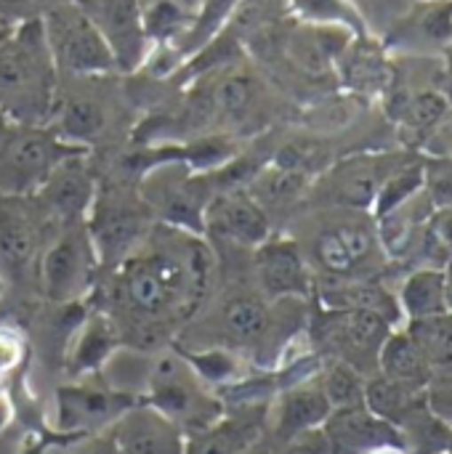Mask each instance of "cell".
<instances>
[{
    "label": "cell",
    "instance_id": "4dcf8cb0",
    "mask_svg": "<svg viewBox=\"0 0 452 454\" xmlns=\"http://www.w3.org/2000/svg\"><path fill=\"white\" fill-rule=\"evenodd\" d=\"M107 128V112L99 101L93 98H72L64 106H56L53 112V130L83 149L88 138H99Z\"/></svg>",
    "mask_w": 452,
    "mask_h": 454
},
{
    "label": "cell",
    "instance_id": "ac0fdd59",
    "mask_svg": "<svg viewBox=\"0 0 452 454\" xmlns=\"http://www.w3.org/2000/svg\"><path fill=\"white\" fill-rule=\"evenodd\" d=\"M136 399L115 394L107 386H64L56 394V428L64 434L101 431L112 426Z\"/></svg>",
    "mask_w": 452,
    "mask_h": 454
},
{
    "label": "cell",
    "instance_id": "6da1fadb",
    "mask_svg": "<svg viewBox=\"0 0 452 454\" xmlns=\"http://www.w3.org/2000/svg\"><path fill=\"white\" fill-rule=\"evenodd\" d=\"M208 271L210 253L200 234L157 223L144 242L115 266V309L139 327L163 330L197 309Z\"/></svg>",
    "mask_w": 452,
    "mask_h": 454
},
{
    "label": "cell",
    "instance_id": "2e32d148",
    "mask_svg": "<svg viewBox=\"0 0 452 454\" xmlns=\"http://www.w3.org/2000/svg\"><path fill=\"white\" fill-rule=\"evenodd\" d=\"M272 303L261 293H232L218 303L216 311V333L218 340L216 346L232 348L245 356V351L258 348L269 340L274 330V317H272Z\"/></svg>",
    "mask_w": 452,
    "mask_h": 454
},
{
    "label": "cell",
    "instance_id": "3957f363",
    "mask_svg": "<svg viewBox=\"0 0 452 454\" xmlns=\"http://www.w3.org/2000/svg\"><path fill=\"white\" fill-rule=\"evenodd\" d=\"M141 402L176 423L184 436L205 431L224 415L221 396L202 383L181 351L152 354V370Z\"/></svg>",
    "mask_w": 452,
    "mask_h": 454
},
{
    "label": "cell",
    "instance_id": "9a60e30c",
    "mask_svg": "<svg viewBox=\"0 0 452 454\" xmlns=\"http://www.w3.org/2000/svg\"><path fill=\"white\" fill-rule=\"evenodd\" d=\"M85 154L69 157L64 165H59L53 170V176L32 194L40 205V210L45 213V218L51 221V226L56 231L80 223L88 218L91 205L96 200V186L91 173L85 170L83 162Z\"/></svg>",
    "mask_w": 452,
    "mask_h": 454
},
{
    "label": "cell",
    "instance_id": "60d3db41",
    "mask_svg": "<svg viewBox=\"0 0 452 454\" xmlns=\"http://www.w3.org/2000/svg\"><path fill=\"white\" fill-rule=\"evenodd\" d=\"M280 454H330V444H328V436L322 428H312V431H304V434L288 439Z\"/></svg>",
    "mask_w": 452,
    "mask_h": 454
},
{
    "label": "cell",
    "instance_id": "ee69618b",
    "mask_svg": "<svg viewBox=\"0 0 452 454\" xmlns=\"http://www.w3.org/2000/svg\"><path fill=\"white\" fill-rule=\"evenodd\" d=\"M448 112H450V109H448ZM434 136H437V141L450 144V146H448V152L452 154V117L445 114V117L440 120V125H437V133H434Z\"/></svg>",
    "mask_w": 452,
    "mask_h": 454
},
{
    "label": "cell",
    "instance_id": "83f0119b",
    "mask_svg": "<svg viewBox=\"0 0 452 454\" xmlns=\"http://www.w3.org/2000/svg\"><path fill=\"white\" fill-rule=\"evenodd\" d=\"M400 311L410 322L448 314V295H445V274H442V269H418V271H413L402 282Z\"/></svg>",
    "mask_w": 452,
    "mask_h": 454
},
{
    "label": "cell",
    "instance_id": "8d00e7d4",
    "mask_svg": "<svg viewBox=\"0 0 452 454\" xmlns=\"http://www.w3.org/2000/svg\"><path fill=\"white\" fill-rule=\"evenodd\" d=\"M424 178H426V170L421 165H408L397 173H392L381 189H378V197H376V213L384 215L389 210H394L397 205L408 202L410 197H416L424 186Z\"/></svg>",
    "mask_w": 452,
    "mask_h": 454
},
{
    "label": "cell",
    "instance_id": "d590c367",
    "mask_svg": "<svg viewBox=\"0 0 452 454\" xmlns=\"http://www.w3.org/2000/svg\"><path fill=\"white\" fill-rule=\"evenodd\" d=\"M293 13L304 24H341L349 29H360V16L349 0H290Z\"/></svg>",
    "mask_w": 452,
    "mask_h": 454
},
{
    "label": "cell",
    "instance_id": "5bb4252c",
    "mask_svg": "<svg viewBox=\"0 0 452 454\" xmlns=\"http://www.w3.org/2000/svg\"><path fill=\"white\" fill-rule=\"evenodd\" d=\"M256 282L266 301H296L312 287L301 245L290 237H269L256 250Z\"/></svg>",
    "mask_w": 452,
    "mask_h": 454
},
{
    "label": "cell",
    "instance_id": "816d5d0a",
    "mask_svg": "<svg viewBox=\"0 0 452 454\" xmlns=\"http://www.w3.org/2000/svg\"><path fill=\"white\" fill-rule=\"evenodd\" d=\"M0 295H3V279H0Z\"/></svg>",
    "mask_w": 452,
    "mask_h": 454
},
{
    "label": "cell",
    "instance_id": "ba28073f",
    "mask_svg": "<svg viewBox=\"0 0 452 454\" xmlns=\"http://www.w3.org/2000/svg\"><path fill=\"white\" fill-rule=\"evenodd\" d=\"M152 210L144 205L141 197L112 192L107 200L96 194L85 226L91 231L99 263L120 266L149 234L152 229Z\"/></svg>",
    "mask_w": 452,
    "mask_h": 454
},
{
    "label": "cell",
    "instance_id": "f1b7e54d",
    "mask_svg": "<svg viewBox=\"0 0 452 454\" xmlns=\"http://www.w3.org/2000/svg\"><path fill=\"white\" fill-rule=\"evenodd\" d=\"M210 104H213V117L221 122H242L250 117L256 101H258V82L256 77L245 72H232L218 77L210 88Z\"/></svg>",
    "mask_w": 452,
    "mask_h": 454
},
{
    "label": "cell",
    "instance_id": "ffe728a7",
    "mask_svg": "<svg viewBox=\"0 0 452 454\" xmlns=\"http://www.w3.org/2000/svg\"><path fill=\"white\" fill-rule=\"evenodd\" d=\"M333 412L320 380L309 383H293L285 391H280V396L274 399V404L269 407L266 415V431H272V436L285 444L288 439L312 431V428H322L328 415Z\"/></svg>",
    "mask_w": 452,
    "mask_h": 454
},
{
    "label": "cell",
    "instance_id": "4316f807",
    "mask_svg": "<svg viewBox=\"0 0 452 454\" xmlns=\"http://www.w3.org/2000/svg\"><path fill=\"white\" fill-rule=\"evenodd\" d=\"M312 186V178L288 168V165H280L277 160H272L269 165H264L253 178H250V189L248 194L264 207H285L296 200H301L306 194V189Z\"/></svg>",
    "mask_w": 452,
    "mask_h": 454
},
{
    "label": "cell",
    "instance_id": "7c38bea8",
    "mask_svg": "<svg viewBox=\"0 0 452 454\" xmlns=\"http://www.w3.org/2000/svg\"><path fill=\"white\" fill-rule=\"evenodd\" d=\"M381 247L376 226L365 221H336L312 239L314 263L333 279H354Z\"/></svg>",
    "mask_w": 452,
    "mask_h": 454
},
{
    "label": "cell",
    "instance_id": "f546056e",
    "mask_svg": "<svg viewBox=\"0 0 452 454\" xmlns=\"http://www.w3.org/2000/svg\"><path fill=\"white\" fill-rule=\"evenodd\" d=\"M408 333L418 343L432 378H452V311L429 319H413Z\"/></svg>",
    "mask_w": 452,
    "mask_h": 454
},
{
    "label": "cell",
    "instance_id": "7a4b0ae2",
    "mask_svg": "<svg viewBox=\"0 0 452 454\" xmlns=\"http://www.w3.org/2000/svg\"><path fill=\"white\" fill-rule=\"evenodd\" d=\"M59 69L43 21L27 19L0 45V109L13 125H48L59 106Z\"/></svg>",
    "mask_w": 452,
    "mask_h": 454
},
{
    "label": "cell",
    "instance_id": "603a6c76",
    "mask_svg": "<svg viewBox=\"0 0 452 454\" xmlns=\"http://www.w3.org/2000/svg\"><path fill=\"white\" fill-rule=\"evenodd\" d=\"M378 370L384 378L416 391H424L432 380V370L408 330L389 333V338L378 351Z\"/></svg>",
    "mask_w": 452,
    "mask_h": 454
},
{
    "label": "cell",
    "instance_id": "5b68a950",
    "mask_svg": "<svg viewBox=\"0 0 452 454\" xmlns=\"http://www.w3.org/2000/svg\"><path fill=\"white\" fill-rule=\"evenodd\" d=\"M210 176L192 170L184 160L168 157L152 165L139 181V197L160 223L202 237V210L213 197Z\"/></svg>",
    "mask_w": 452,
    "mask_h": 454
},
{
    "label": "cell",
    "instance_id": "f907efd6",
    "mask_svg": "<svg viewBox=\"0 0 452 454\" xmlns=\"http://www.w3.org/2000/svg\"><path fill=\"white\" fill-rule=\"evenodd\" d=\"M445 450L452 454V428H450V436H448V447H445Z\"/></svg>",
    "mask_w": 452,
    "mask_h": 454
},
{
    "label": "cell",
    "instance_id": "f35d334b",
    "mask_svg": "<svg viewBox=\"0 0 452 454\" xmlns=\"http://www.w3.org/2000/svg\"><path fill=\"white\" fill-rule=\"evenodd\" d=\"M21 362H24V338L11 327H0V388L21 367Z\"/></svg>",
    "mask_w": 452,
    "mask_h": 454
},
{
    "label": "cell",
    "instance_id": "b9f144b4",
    "mask_svg": "<svg viewBox=\"0 0 452 454\" xmlns=\"http://www.w3.org/2000/svg\"><path fill=\"white\" fill-rule=\"evenodd\" d=\"M442 90L452 104V43L445 48V69H442Z\"/></svg>",
    "mask_w": 452,
    "mask_h": 454
},
{
    "label": "cell",
    "instance_id": "836d02e7",
    "mask_svg": "<svg viewBox=\"0 0 452 454\" xmlns=\"http://www.w3.org/2000/svg\"><path fill=\"white\" fill-rule=\"evenodd\" d=\"M237 3L240 0H202L200 11L189 19L186 29L178 35L176 51L181 56H192V53L202 51L224 29V24L232 19Z\"/></svg>",
    "mask_w": 452,
    "mask_h": 454
},
{
    "label": "cell",
    "instance_id": "74e56055",
    "mask_svg": "<svg viewBox=\"0 0 452 454\" xmlns=\"http://www.w3.org/2000/svg\"><path fill=\"white\" fill-rule=\"evenodd\" d=\"M426 410L452 428V378H432L429 386L424 388Z\"/></svg>",
    "mask_w": 452,
    "mask_h": 454
},
{
    "label": "cell",
    "instance_id": "7dc6e473",
    "mask_svg": "<svg viewBox=\"0 0 452 454\" xmlns=\"http://www.w3.org/2000/svg\"><path fill=\"white\" fill-rule=\"evenodd\" d=\"M13 27H16V21H11V19H5L3 13H0V45L8 40V35L13 32Z\"/></svg>",
    "mask_w": 452,
    "mask_h": 454
},
{
    "label": "cell",
    "instance_id": "4fadbf2b",
    "mask_svg": "<svg viewBox=\"0 0 452 454\" xmlns=\"http://www.w3.org/2000/svg\"><path fill=\"white\" fill-rule=\"evenodd\" d=\"M59 231L51 226L37 200L0 194V263L16 269L35 258Z\"/></svg>",
    "mask_w": 452,
    "mask_h": 454
},
{
    "label": "cell",
    "instance_id": "8992f818",
    "mask_svg": "<svg viewBox=\"0 0 452 454\" xmlns=\"http://www.w3.org/2000/svg\"><path fill=\"white\" fill-rule=\"evenodd\" d=\"M40 21L59 74L99 77L117 72L109 45L77 3L53 5L40 16Z\"/></svg>",
    "mask_w": 452,
    "mask_h": 454
},
{
    "label": "cell",
    "instance_id": "9c48e42d",
    "mask_svg": "<svg viewBox=\"0 0 452 454\" xmlns=\"http://www.w3.org/2000/svg\"><path fill=\"white\" fill-rule=\"evenodd\" d=\"M202 237L218 245L256 250L272 237V226L266 210L248 194V189L229 186L213 192L208 200L202 210Z\"/></svg>",
    "mask_w": 452,
    "mask_h": 454
},
{
    "label": "cell",
    "instance_id": "7402d4cb",
    "mask_svg": "<svg viewBox=\"0 0 452 454\" xmlns=\"http://www.w3.org/2000/svg\"><path fill=\"white\" fill-rule=\"evenodd\" d=\"M397 37L410 51H445L452 43V0H418L400 21Z\"/></svg>",
    "mask_w": 452,
    "mask_h": 454
},
{
    "label": "cell",
    "instance_id": "bcb514c9",
    "mask_svg": "<svg viewBox=\"0 0 452 454\" xmlns=\"http://www.w3.org/2000/svg\"><path fill=\"white\" fill-rule=\"evenodd\" d=\"M13 128H16V125H13V122L3 114V109H0V149H3V144L8 141V136L13 133Z\"/></svg>",
    "mask_w": 452,
    "mask_h": 454
},
{
    "label": "cell",
    "instance_id": "52a82bcc",
    "mask_svg": "<svg viewBox=\"0 0 452 454\" xmlns=\"http://www.w3.org/2000/svg\"><path fill=\"white\" fill-rule=\"evenodd\" d=\"M99 269V255L85 221L61 229L40 255V285L48 301L75 303L88 293L93 274Z\"/></svg>",
    "mask_w": 452,
    "mask_h": 454
},
{
    "label": "cell",
    "instance_id": "d6986e66",
    "mask_svg": "<svg viewBox=\"0 0 452 454\" xmlns=\"http://www.w3.org/2000/svg\"><path fill=\"white\" fill-rule=\"evenodd\" d=\"M330 454H368L378 447H402L400 431L376 418L365 404L333 410L322 426Z\"/></svg>",
    "mask_w": 452,
    "mask_h": 454
},
{
    "label": "cell",
    "instance_id": "681fc988",
    "mask_svg": "<svg viewBox=\"0 0 452 454\" xmlns=\"http://www.w3.org/2000/svg\"><path fill=\"white\" fill-rule=\"evenodd\" d=\"M368 454H405L402 447H378V450H373V452Z\"/></svg>",
    "mask_w": 452,
    "mask_h": 454
},
{
    "label": "cell",
    "instance_id": "f6af8a7d",
    "mask_svg": "<svg viewBox=\"0 0 452 454\" xmlns=\"http://www.w3.org/2000/svg\"><path fill=\"white\" fill-rule=\"evenodd\" d=\"M442 274H445V295H448V311H452V255L445 261V269H442Z\"/></svg>",
    "mask_w": 452,
    "mask_h": 454
},
{
    "label": "cell",
    "instance_id": "8fae6325",
    "mask_svg": "<svg viewBox=\"0 0 452 454\" xmlns=\"http://www.w3.org/2000/svg\"><path fill=\"white\" fill-rule=\"evenodd\" d=\"M389 333V319L360 309H328L322 322V340L330 346L336 359L360 372H365V367H378V351Z\"/></svg>",
    "mask_w": 452,
    "mask_h": 454
},
{
    "label": "cell",
    "instance_id": "ab89813d",
    "mask_svg": "<svg viewBox=\"0 0 452 454\" xmlns=\"http://www.w3.org/2000/svg\"><path fill=\"white\" fill-rule=\"evenodd\" d=\"M426 239L445 255V261L452 255V205L440 207V213L426 226Z\"/></svg>",
    "mask_w": 452,
    "mask_h": 454
},
{
    "label": "cell",
    "instance_id": "cb8c5ba5",
    "mask_svg": "<svg viewBox=\"0 0 452 454\" xmlns=\"http://www.w3.org/2000/svg\"><path fill=\"white\" fill-rule=\"evenodd\" d=\"M325 309H360V311H373L389 319L392 325L400 319V301L376 282L365 279H333L330 285L322 287L320 293Z\"/></svg>",
    "mask_w": 452,
    "mask_h": 454
},
{
    "label": "cell",
    "instance_id": "277c9868",
    "mask_svg": "<svg viewBox=\"0 0 452 454\" xmlns=\"http://www.w3.org/2000/svg\"><path fill=\"white\" fill-rule=\"evenodd\" d=\"M88 149L64 141L48 125H16L0 149V194H35L59 165Z\"/></svg>",
    "mask_w": 452,
    "mask_h": 454
},
{
    "label": "cell",
    "instance_id": "30bf717a",
    "mask_svg": "<svg viewBox=\"0 0 452 454\" xmlns=\"http://www.w3.org/2000/svg\"><path fill=\"white\" fill-rule=\"evenodd\" d=\"M77 5L109 45L117 72H133L149 59L152 40L139 0H77Z\"/></svg>",
    "mask_w": 452,
    "mask_h": 454
},
{
    "label": "cell",
    "instance_id": "e0dca14e",
    "mask_svg": "<svg viewBox=\"0 0 452 454\" xmlns=\"http://www.w3.org/2000/svg\"><path fill=\"white\" fill-rule=\"evenodd\" d=\"M109 439L117 454H186L181 428L144 402L131 404L109 426Z\"/></svg>",
    "mask_w": 452,
    "mask_h": 454
},
{
    "label": "cell",
    "instance_id": "d4e9b609",
    "mask_svg": "<svg viewBox=\"0 0 452 454\" xmlns=\"http://www.w3.org/2000/svg\"><path fill=\"white\" fill-rule=\"evenodd\" d=\"M426 404L424 399V391H416V388H408L402 383H394L384 375L378 378H370L365 380V407L392 423L394 428H405V423Z\"/></svg>",
    "mask_w": 452,
    "mask_h": 454
},
{
    "label": "cell",
    "instance_id": "7bdbcfd3",
    "mask_svg": "<svg viewBox=\"0 0 452 454\" xmlns=\"http://www.w3.org/2000/svg\"><path fill=\"white\" fill-rule=\"evenodd\" d=\"M11 420H13V404H11L8 394L0 388V434L11 426Z\"/></svg>",
    "mask_w": 452,
    "mask_h": 454
},
{
    "label": "cell",
    "instance_id": "44dd1931",
    "mask_svg": "<svg viewBox=\"0 0 452 454\" xmlns=\"http://www.w3.org/2000/svg\"><path fill=\"white\" fill-rule=\"evenodd\" d=\"M269 407L248 404L226 412L200 434L186 436V454H245L266 431Z\"/></svg>",
    "mask_w": 452,
    "mask_h": 454
},
{
    "label": "cell",
    "instance_id": "c3c4849f",
    "mask_svg": "<svg viewBox=\"0 0 452 454\" xmlns=\"http://www.w3.org/2000/svg\"><path fill=\"white\" fill-rule=\"evenodd\" d=\"M245 454H280V452H277L272 444H266L264 439H258V442H256V444H253V447H250Z\"/></svg>",
    "mask_w": 452,
    "mask_h": 454
},
{
    "label": "cell",
    "instance_id": "1f68e13d",
    "mask_svg": "<svg viewBox=\"0 0 452 454\" xmlns=\"http://www.w3.org/2000/svg\"><path fill=\"white\" fill-rule=\"evenodd\" d=\"M341 64V74L344 80L354 88V90H386L392 72L384 61V56L378 53V48L368 45V43H357L352 40L349 48L338 56Z\"/></svg>",
    "mask_w": 452,
    "mask_h": 454
},
{
    "label": "cell",
    "instance_id": "484cf974",
    "mask_svg": "<svg viewBox=\"0 0 452 454\" xmlns=\"http://www.w3.org/2000/svg\"><path fill=\"white\" fill-rule=\"evenodd\" d=\"M120 346L117 327L107 317H91L83 322L80 333L75 335L69 346V367L75 375H91L99 372L107 356Z\"/></svg>",
    "mask_w": 452,
    "mask_h": 454
},
{
    "label": "cell",
    "instance_id": "d6a6232c",
    "mask_svg": "<svg viewBox=\"0 0 452 454\" xmlns=\"http://www.w3.org/2000/svg\"><path fill=\"white\" fill-rule=\"evenodd\" d=\"M386 178H378V168H373L370 162L352 160L333 173L336 202H341L346 207H368L370 202H376L378 189Z\"/></svg>",
    "mask_w": 452,
    "mask_h": 454
},
{
    "label": "cell",
    "instance_id": "e575fe53",
    "mask_svg": "<svg viewBox=\"0 0 452 454\" xmlns=\"http://www.w3.org/2000/svg\"><path fill=\"white\" fill-rule=\"evenodd\" d=\"M320 386L330 402L333 410H341V407H357V404H365V378L360 370H354L352 364L346 362H333L322 378H320Z\"/></svg>",
    "mask_w": 452,
    "mask_h": 454
}]
</instances>
